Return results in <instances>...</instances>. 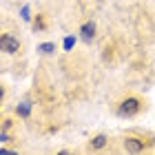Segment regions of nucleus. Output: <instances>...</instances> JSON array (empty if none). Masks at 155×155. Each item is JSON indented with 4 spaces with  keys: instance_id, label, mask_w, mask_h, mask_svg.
<instances>
[{
    "instance_id": "1",
    "label": "nucleus",
    "mask_w": 155,
    "mask_h": 155,
    "mask_svg": "<svg viewBox=\"0 0 155 155\" xmlns=\"http://www.w3.org/2000/svg\"><path fill=\"white\" fill-rule=\"evenodd\" d=\"M140 111H142V102H140L137 97H126V100L120 104V115H124V117H133V115H137Z\"/></svg>"
},
{
    "instance_id": "2",
    "label": "nucleus",
    "mask_w": 155,
    "mask_h": 155,
    "mask_svg": "<svg viewBox=\"0 0 155 155\" xmlns=\"http://www.w3.org/2000/svg\"><path fill=\"white\" fill-rule=\"evenodd\" d=\"M20 49V42L13 38V36H9V33H2L0 36V51H5V53H16Z\"/></svg>"
},
{
    "instance_id": "3",
    "label": "nucleus",
    "mask_w": 155,
    "mask_h": 155,
    "mask_svg": "<svg viewBox=\"0 0 155 155\" xmlns=\"http://www.w3.org/2000/svg\"><path fill=\"white\" fill-rule=\"evenodd\" d=\"M124 149L131 151V153H140L144 149V142H140V140H135V137H126L124 140Z\"/></svg>"
},
{
    "instance_id": "4",
    "label": "nucleus",
    "mask_w": 155,
    "mask_h": 155,
    "mask_svg": "<svg viewBox=\"0 0 155 155\" xmlns=\"http://www.w3.org/2000/svg\"><path fill=\"white\" fill-rule=\"evenodd\" d=\"M80 33H82V38H84V40H93V36H95V25H93V22L82 25Z\"/></svg>"
},
{
    "instance_id": "5",
    "label": "nucleus",
    "mask_w": 155,
    "mask_h": 155,
    "mask_svg": "<svg viewBox=\"0 0 155 155\" xmlns=\"http://www.w3.org/2000/svg\"><path fill=\"white\" fill-rule=\"evenodd\" d=\"M104 144H107V135H97V137H93V142H91L93 149H102Z\"/></svg>"
},
{
    "instance_id": "6",
    "label": "nucleus",
    "mask_w": 155,
    "mask_h": 155,
    "mask_svg": "<svg viewBox=\"0 0 155 155\" xmlns=\"http://www.w3.org/2000/svg\"><path fill=\"white\" fill-rule=\"evenodd\" d=\"M29 111H31V104H29V102H22V104L18 107V115L27 117V115H29Z\"/></svg>"
},
{
    "instance_id": "7",
    "label": "nucleus",
    "mask_w": 155,
    "mask_h": 155,
    "mask_svg": "<svg viewBox=\"0 0 155 155\" xmlns=\"http://www.w3.org/2000/svg\"><path fill=\"white\" fill-rule=\"evenodd\" d=\"M38 49H40V51H42V53H51V51H53V49H55V45H51V42H47V45H40Z\"/></svg>"
},
{
    "instance_id": "8",
    "label": "nucleus",
    "mask_w": 155,
    "mask_h": 155,
    "mask_svg": "<svg viewBox=\"0 0 155 155\" xmlns=\"http://www.w3.org/2000/svg\"><path fill=\"white\" fill-rule=\"evenodd\" d=\"M36 29H40V31H45V29H47L45 18H42V16H38V18H36Z\"/></svg>"
},
{
    "instance_id": "9",
    "label": "nucleus",
    "mask_w": 155,
    "mask_h": 155,
    "mask_svg": "<svg viewBox=\"0 0 155 155\" xmlns=\"http://www.w3.org/2000/svg\"><path fill=\"white\" fill-rule=\"evenodd\" d=\"M64 47L71 49V47H73V38H67V40H64Z\"/></svg>"
},
{
    "instance_id": "10",
    "label": "nucleus",
    "mask_w": 155,
    "mask_h": 155,
    "mask_svg": "<svg viewBox=\"0 0 155 155\" xmlns=\"http://www.w3.org/2000/svg\"><path fill=\"white\" fill-rule=\"evenodd\" d=\"M7 140H9V137H7L5 133H2V135H0V142H7Z\"/></svg>"
},
{
    "instance_id": "11",
    "label": "nucleus",
    "mask_w": 155,
    "mask_h": 155,
    "mask_svg": "<svg viewBox=\"0 0 155 155\" xmlns=\"http://www.w3.org/2000/svg\"><path fill=\"white\" fill-rule=\"evenodd\" d=\"M2 97H5V91H2V87H0V102H2Z\"/></svg>"
}]
</instances>
